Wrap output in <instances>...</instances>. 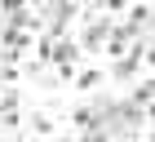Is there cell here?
<instances>
[{
	"instance_id": "cell-1",
	"label": "cell",
	"mask_w": 155,
	"mask_h": 142,
	"mask_svg": "<svg viewBox=\"0 0 155 142\" xmlns=\"http://www.w3.org/2000/svg\"><path fill=\"white\" fill-rule=\"evenodd\" d=\"M102 36H107V18H97V22H89V27H84V45H89V49H97V45H102Z\"/></svg>"
}]
</instances>
